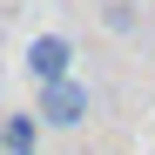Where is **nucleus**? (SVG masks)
<instances>
[{
    "instance_id": "4",
    "label": "nucleus",
    "mask_w": 155,
    "mask_h": 155,
    "mask_svg": "<svg viewBox=\"0 0 155 155\" xmlns=\"http://www.w3.org/2000/svg\"><path fill=\"white\" fill-rule=\"evenodd\" d=\"M0 155H7V148H0Z\"/></svg>"
},
{
    "instance_id": "3",
    "label": "nucleus",
    "mask_w": 155,
    "mask_h": 155,
    "mask_svg": "<svg viewBox=\"0 0 155 155\" xmlns=\"http://www.w3.org/2000/svg\"><path fill=\"white\" fill-rule=\"evenodd\" d=\"M108 27H121V34L135 27V0H108Z\"/></svg>"
},
{
    "instance_id": "1",
    "label": "nucleus",
    "mask_w": 155,
    "mask_h": 155,
    "mask_svg": "<svg viewBox=\"0 0 155 155\" xmlns=\"http://www.w3.org/2000/svg\"><path fill=\"white\" fill-rule=\"evenodd\" d=\"M47 128H81L88 121V88L81 81H54V88H41V108H34Z\"/></svg>"
},
{
    "instance_id": "2",
    "label": "nucleus",
    "mask_w": 155,
    "mask_h": 155,
    "mask_svg": "<svg viewBox=\"0 0 155 155\" xmlns=\"http://www.w3.org/2000/svg\"><path fill=\"white\" fill-rule=\"evenodd\" d=\"M27 74L41 88H54V81H74V47L61 41V34H41L34 47H27Z\"/></svg>"
}]
</instances>
